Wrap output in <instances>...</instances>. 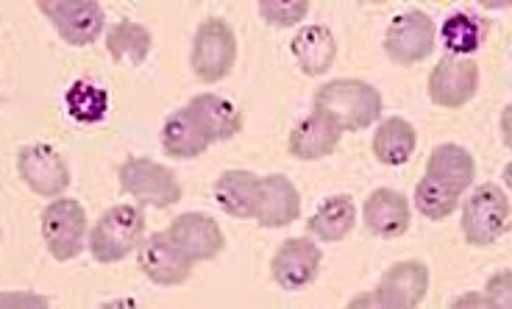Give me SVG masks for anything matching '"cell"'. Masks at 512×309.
Returning <instances> with one entry per match:
<instances>
[{"label":"cell","mask_w":512,"mask_h":309,"mask_svg":"<svg viewBox=\"0 0 512 309\" xmlns=\"http://www.w3.org/2000/svg\"><path fill=\"white\" fill-rule=\"evenodd\" d=\"M315 112L332 117L343 131H362L382 115V95L368 81L337 78L315 90Z\"/></svg>","instance_id":"1"},{"label":"cell","mask_w":512,"mask_h":309,"mask_svg":"<svg viewBox=\"0 0 512 309\" xmlns=\"http://www.w3.org/2000/svg\"><path fill=\"white\" fill-rule=\"evenodd\" d=\"M145 237V215L137 206L120 204L106 209L90 234V254L103 265H112L140 248Z\"/></svg>","instance_id":"2"},{"label":"cell","mask_w":512,"mask_h":309,"mask_svg":"<svg viewBox=\"0 0 512 309\" xmlns=\"http://www.w3.org/2000/svg\"><path fill=\"white\" fill-rule=\"evenodd\" d=\"M234 62H237V37L229 23L220 17L204 20L192 37L190 67L195 78H201L204 84L223 81L231 73Z\"/></svg>","instance_id":"3"},{"label":"cell","mask_w":512,"mask_h":309,"mask_svg":"<svg viewBox=\"0 0 512 309\" xmlns=\"http://www.w3.org/2000/svg\"><path fill=\"white\" fill-rule=\"evenodd\" d=\"M510 229V201L496 184H482L462 204V234L476 248H487Z\"/></svg>","instance_id":"4"},{"label":"cell","mask_w":512,"mask_h":309,"mask_svg":"<svg viewBox=\"0 0 512 309\" xmlns=\"http://www.w3.org/2000/svg\"><path fill=\"white\" fill-rule=\"evenodd\" d=\"M120 190L131 195L134 201L154 206V209H167L181 201V184L173 176V170H167L165 165L145 159V156H131L123 162Z\"/></svg>","instance_id":"5"},{"label":"cell","mask_w":512,"mask_h":309,"mask_svg":"<svg viewBox=\"0 0 512 309\" xmlns=\"http://www.w3.org/2000/svg\"><path fill=\"white\" fill-rule=\"evenodd\" d=\"M42 240L48 245L53 259L70 262L84 251L87 234V212L76 198H56L42 209Z\"/></svg>","instance_id":"6"},{"label":"cell","mask_w":512,"mask_h":309,"mask_svg":"<svg viewBox=\"0 0 512 309\" xmlns=\"http://www.w3.org/2000/svg\"><path fill=\"white\" fill-rule=\"evenodd\" d=\"M429 293V268L421 259H404L396 262L390 271L379 279L373 296L351 301V307H384V309H412L421 304Z\"/></svg>","instance_id":"7"},{"label":"cell","mask_w":512,"mask_h":309,"mask_svg":"<svg viewBox=\"0 0 512 309\" xmlns=\"http://www.w3.org/2000/svg\"><path fill=\"white\" fill-rule=\"evenodd\" d=\"M437 48V28L421 9H410L393 17L384 34V51L396 65H418Z\"/></svg>","instance_id":"8"},{"label":"cell","mask_w":512,"mask_h":309,"mask_svg":"<svg viewBox=\"0 0 512 309\" xmlns=\"http://www.w3.org/2000/svg\"><path fill=\"white\" fill-rule=\"evenodd\" d=\"M479 90V65L468 56H443L429 73V101L443 109H460Z\"/></svg>","instance_id":"9"},{"label":"cell","mask_w":512,"mask_h":309,"mask_svg":"<svg viewBox=\"0 0 512 309\" xmlns=\"http://www.w3.org/2000/svg\"><path fill=\"white\" fill-rule=\"evenodd\" d=\"M39 12L48 14L59 37L76 48H84L101 37L103 20H106L101 6L92 0H42Z\"/></svg>","instance_id":"10"},{"label":"cell","mask_w":512,"mask_h":309,"mask_svg":"<svg viewBox=\"0 0 512 309\" xmlns=\"http://www.w3.org/2000/svg\"><path fill=\"white\" fill-rule=\"evenodd\" d=\"M17 173L31 193L59 198L70 187V170L51 145H26L17 154Z\"/></svg>","instance_id":"11"},{"label":"cell","mask_w":512,"mask_h":309,"mask_svg":"<svg viewBox=\"0 0 512 309\" xmlns=\"http://www.w3.org/2000/svg\"><path fill=\"white\" fill-rule=\"evenodd\" d=\"M320 268H323V254L320 248L307 237H290L279 245V251L273 254L270 262V273L276 284L295 293V290H304L309 284L318 279Z\"/></svg>","instance_id":"12"},{"label":"cell","mask_w":512,"mask_h":309,"mask_svg":"<svg viewBox=\"0 0 512 309\" xmlns=\"http://www.w3.org/2000/svg\"><path fill=\"white\" fill-rule=\"evenodd\" d=\"M167 237L179 245L192 262H209L226 248V234L218 220L204 212H184L167 226Z\"/></svg>","instance_id":"13"},{"label":"cell","mask_w":512,"mask_h":309,"mask_svg":"<svg viewBox=\"0 0 512 309\" xmlns=\"http://www.w3.org/2000/svg\"><path fill=\"white\" fill-rule=\"evenodd\" d=\"M192 265L195 262L167 237V232L151 234L140 243V271L154 284H184L192 276Z\"/></svg>","instance_id":"14"},{"label":"cell","mask_w":512,"mask_h":309,"mask_svg":"<svg viewBox=\"0 0 512 309\" xmlns=\"http://www.w3.org/2000/svg\"><path fill=\"white\" fill-rule=\"evenodd\" d=\"M184 109L195 120V126L204 131V137L209 142L234 140L243 131V115H240V109L229 98L215 95V92L195 95Z\"/></svg>","instance_id":"15"},{"label":"cell","mask_w":512,"mask_h":309,"mask_svg":"<svg viewBox=\"0 0 512 309\" xmlns=\"http://www.w3.org/2000/svg\"><path fill=\"white\" fill-rule=\"evenodd\" d=\"M301 215V193L287 176H265L262 179V193L256 206V223L262 229H282L290 226Z\"/></svg>","instance_id":"16"},{"label":"cell","mask_w":512,"mask_h":309,"mask_svg":"<svg viewBox=\"0 0 512 309\" xmlns=\"http://www.w3.org/2000/svg\"><path fill=\"white\" fill-rule=\"evenodd\" d=\"M362 215H365L368 232L376 234V237H384V240H396L401 234H407L412 220L410 201L396 190H390V187L373 190L368 195V201H365Z\"/></svg>","instance_id":"17"},{"label":"cell","mask_w":512,"mask_h":309,"mask_svg":"<svg viewBox=\"0 0 512 309\" xmlns=\"http://www.w3.org/2000/svg\"><path fill=\"white\" fill-rule=\"evenodd\" d=\"M343 137V129L334 123L332 117H326L323 112H312L301 123H295V129L290 131L287 148L295 159L301 162H315L337 151Z\"/></svg>","instance_id":"18"},{"label":"cell","mask_w":512,"mask_h":309,"mask_svg":"<svg viewBox=\"0 0 512 309\" xmlns=\"http://www.w3.org/2000/svg\"><path fill=\"white\" fill-rule=\"evenodd\" d=\"M262 179L251 170H223L215 181V201L231 218H254Z\"/></svg>","instance_id":"19"},{"label":"cell","mask_w":512,"mask_h":309,"mask_svg":"<svg viewBox=\"0 0 512 309\" xmlns=\"http://www.w3.org/2000/svg\"><path fill=\"white\" fill-rule=\"evenodd\" d=\"M426 176L448 187V190H454V193H462L476 179L474 156H471V151H465L462 145L443 142L426 159Z\"/></svg>","instance_id":"20"},{"label":"cell","mask_w":512,"mask_h":309,"mask_svg":"<svg viewBox=\"0 0 512 309\" xmlns=\"http://www.w3.org/2000/svg\"><path fill=\"white\" fill-rule=\"evenodd\" d=\"M290 51L304 76H323L337 59V39L326 26H304L290 42Z\"/></svg>","instance_id":"21"},{"label":"cell","mask_w":512,"mask_h":309,"mask_svg":"<svg viewBox=\"0 0 512 309\" xmlns=\"http://www.w3.org/2000/svg\"><path fill=\"white\" fill-rule=\"evenodd\" d=\"M415 145H418V134L412 129L410 120H404V117L384 120L373 134V156L390 168L407 165L415 154Z\"/></svg>","instance_id":"22"},{"label":"cell","mask_w":512,"mask_h":309,"mask_svg":"<svg viewBox=\"0 0 512 309\" xmlns=\"http://www.w3.org/2000/svg\"><path fill=\"white\" fill-rule=\"evenodd\" d=\"M357 223V206L348 195H332L318 206V212L309 218L307 229L323 243H340L346 240Z\"/></svg>","instance_id":"23"},{"label":"cell","mask_w":512,"mask_h":309,"mask_svg":"<svg viewBox=\"0 0 512 309\" xmlns=\"http://www.w3.org/2000/svg\"><path fill=\"white\" fill-rule=\"evenodd\" d=\"M209 145L212 142L206 140L204 131L195 126V120L187 115V109L173 112L162 126V148L173 159H195V156L206 154Z\"/></svg>","instance_id":"24"},{"label":"cell","mask_w":512,"mask_h":309,"mask_svg":"<svg viewBox=\"0 0 512 309\" xmlns=\"http://www.w3.org/2000/svg\"><path fill=\"white\" fill-rule=\"evenodd\" d=\"M437 42L451 56H471L485 42V23L471 12L448 14L446 20H443V26H440V31H437Z\"/></svg>","instance_id":"25"},{"label":"cell","mask_w":512,"mask_h":309,"mask_svg":"<svg viewBox=\"0 0 512 309\" xmlns=\"http://www.w3.org/2000/svg\"><path fill=\"white\" fill-rule=\"evenodd\" d=\"M106 51L117 62H134V65H142L151 53V31L140 23H131V20H123L117 23L109 37H106Z\"/></svg>","instance_id":"26"},{"label":"cell","mask_w":512,"mask_h":309,"mask_svg":"<svg viewBox=\"0 0 512 309\" xmlns=\"http://www.w3.org/2000/svg\"><path fill=\"white\" fill-rule=\"evenodd\" d=\"M64 106L78 123H101L109 112V92L92 81H76L64 95Z\"/></svg>","instance_id":"27"},{"label":"cell","mask_w":512,"mask_h":309,"mask_svg":"<svg viewBox=\"0 0 512 309\" xmlns=\"http://www.w3.org/2000/svg\"><path fill=\"white\" fill-rule=\"evenodd\" d=\"M457 204H460V193L437 184L429 176L418 181V187H415V209L421 212L423 218L446 220L448 215L457 212Z\"/></svg>","instance_id":"28"},{"label":"cell","mask_w":512,"mask_h":309,"mask_svg":"<svg viewBox=\"0 0 512 309\" xmlns=\"http://www.w3.org/2000/svg\"><path fill=\"white\" fill-rule=\"evenodd\" d=\"M259 14L262 20L273 28H293L298 26L309 14L307 0H295V3H284V0H262L259 3Z\"/></svg>","instance_id":"29"},{"label":"cell","mask_w":512,"mask_h":309,"mask_svg":"<svg viewBox=\"0 0 512 309\" xmlns=\"http://www.w3.org/2000/svg\"><path fill=\"white\" fill-rule=\"evenodd\" d=\"M490 309H512V271L493 273L485 284Z\"/></svg>","instance_id":"30"},{"label":"cell","mask_w":512,"mask_h":309,"mask_svg":"<svg viewBox=\"0 0 512 309\" xmlns=\"http://www.w3.org/2000/svg\"><path fill=\"white\" fill-rule=\"evenodd\" d=\"M0 307H51V298L28 293H0Z\"/></svg>","instance_id":"31"},{"label":"cell","mask_w":512,"mask_h":309,"mask_svg":"<svg viewBox=\"0 0 512 309\" xmlns=\"http://www.w3.org/2000/svg\"><path fill=\"white\" fill-rule=\"evenodd\" d=\"M499 129H501V140H504V145L512 151V103L510 106H504V112H501V120H499Z\"/></svg>","instance_id":"32"},{"label":"cell","mask_w":512,"mask_h":309,"mask_svg":"<svg viewBox=\"0 0 512 309\" xmlns=\"http://www.w3.org/2000/svg\"><path fill=\"white\" fill-rule=\"evenodd\" d=\"M451 307H487L490 309V301L487 296H462L451 301Z\"/></svg>","instance_id":"33"},{"label":"cell","mask_w":512,"mask_h":309,"mask_svg":"<svg viewBox=\"0 0 512 309\" xmlns=\"http://www.w3.org/2000/svg\"><path fill=\"white\" fill-rule=\"evenodd\" d=\"M504 184H507V187L512 190V162L507 165V168H504Z\"/></svg>","instance_id":"34"}]
</instances>
